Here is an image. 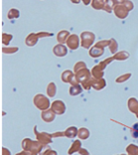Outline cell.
Masks as SVG:
<instances>
[{"mask_svg":"<svg viewBox=\"0 0 138 155\" xmlns=\"http://www.w3.org/2000/svg\"><path fill=\"white\" fill-rule=\"evenodd\" d=\"M44 146L41 142L39 141H33L30 138H25L22 142V147L25 151H29L31 153H41L42 149L44 148Z\"/></svg>","mask_w":138,"mask_h":155,"instance_id":"obj_1","label":"cell"},{"mask_svg":"<svg viewBox=\"0 0 138 155\" xmlns=\"http://www.w3.org/2000/svg\"><path fill=\"white\" fill-rule=\"evenodd\" d=\"M34 104L36 105L37 108L41 110H49V107H50V101H49V98L47 97H45L44 94H36L34 97Z\"/></svg>","mask_w":138,"mask_h":155,"instance_id":"obj_2","label":"cell"},{"mask_svg":"<svg viewBox=\"0 0 138 155\" xmlns=\"http://www.w3.org/2000/svg\"><path fill=\"white\" fill-rule=\"evenodd\" d=\"M95 36L91 32H83L80 34V45L84 49H88L94 44Z\"/></svg>","mask_w":138,"mask_h":155,"instance_id":"obj_3","label":"cell"},{"mask_svg":"<svg viewBox=\"0 0 138 155\" xmlns=\"http://www.w3.org/2000/svg\"><path fill=\"white\" fill-rule=\"evenodd\" d=\"M34 130H35V133H36L38 141L41 142L43 145H48L49 143L53 142L52 134H49V133H47V132H38L37 131V126H35Z\"/></svg>","mask_w":138,"mask_h":155,"instance_id":"obj_4","label":"cell"},{"mask_svg":"<svg viewBox=\"0 0 138 155\" xmlns=\"http://www.w3.org/2000/svg\"><path fill=\"white\" fill-rule=\"evenodd\" d=\"M76 80L77 83H80V84H84L87 82V81L90 80V72L88 71V70L86 68V69H83L80 70V72H77L76 74Z\"/></svg>","mask_w":138,"mask_h":155,"instance_id":"obj_5","label":"cell"},{"mask_svg":"<svg viewBox=\"0 0 138 155\" xmlns=\"http://www.w3.org/2000/svg\"><path fill=\"white\" fill-rule=\"evenodd\" d=\"M52 110L58 115L64 114L66 111V104L62 101H55L52 104Z\"/></svg>","mask_w":138,"mask_h":155,"instance_id":"obj_6","label":"cell"},{"mask_svg":"<svg viewBox=\"0 0 138 155\" xmlns=\"http://www.w3.org/2000/svg\"><path fill=\"white\" fill-rule=\"evenodd\" d=\"M67 45L71 50H77L80 47V38L77 35L73 34L69 37L68 41H67Z\"/></svg>","mask_w":138,"mask_h":155,"instance_id":"obj_7","label":"cell"},{"mask_svg":"<svg viewBox=\"0 0 138 155\" xmlns=\"http://www.w3.org/2000/svg\"><path fill=\"white\" fill-rule=\"evenodd\" d=\"M53 52H54V55L57 56V57H65L68 54V49L65 45H57L53 49Z\"/></svg>","mask_w":138,"mask_h":155,"instance_id":"obj_8","label":"cell"},{"mask_svg":"<svg viewBox=\"0 0 138 155\" xmlns=\"http://www.w3.org/2000/svg\"><path fill=\"white\" fill-rule=\"evenodd\" d=\"M41 115H42V119H43L45 122L50 123L55 119L56 114L52 110H44L42 112Z\"/></svg>","mask_w":138,"mask_h":155,"instance_id":"obj_9","label":"cell"},{"mask_svg":"<svg viewBox=\"0 0 138 155\" xmlns=\"http://www.w3.org/2000/svg\"><path fill=\"white\" fill-rule=\"evenodd\" d=\"M74 78H76V76L74 75V73L70 70H67L63 74H62V81L64 83H67V84H72L74 82Z\"/></svg>","mask_w":138,"mask_h":155,"instance_id":"obj_10","label":"cell"},{"mask_svg":"<svg viewBox=\"0 0 138 155\" xmlns=\"http://www.w3.org/2000/svg\"><path fill=\"white\" fill-rule=\"evenodd\" d=\"M104 54V48L100 47V45H95L90 50V56L93 58H98Z\"/></svg>","mask_w":138,"mask_h":155,"instance_id":"obj_11","label":"cell"},{"mask_svg":"<svg viewBox=\"0 0 138 155\" xmlns=\"http://www.w3.org/2000/svg\"><path fill=\"white\" fill-rule=\"evenodd\" d=\"M71 36L70 35V32L67 30H63L61 32H59L58 35H57V40L61 45H63L64 43H67V41H68L69 37Z\"/></svg>","mask_w":138,"mask_h":155,"instance_id":"obj_12","label":"cell"},{"mask_svg":"<svg viewBox=\"0 0 138 155\" xmlns=\"http://www.w3.org/2000/svg\"><path fill=\"white\" fill-rule=\"evenodd\" d=\"M38 34L36 33H31L28 35V37L26 38V45L27 46H29V47H33V46H35L37 44V42H38Z\"/></svg>","mask_w":138,"mask_h":155,"instance_id":"obj_13","label":"cell"},{"mask_svg":"<svg viewBox=\"0 0 138 155\" xmlns=\"http://www.w3.org/2000/svg\"><path fill=\"white\" fill-rule=\"evenodd\" d=\"M80 149H82V142H80V140H76V141L72 144V146H71V148L69 149L68 153L70 155H72L76 152H79Z\"/></svg>","mask_w":138,"mask_h":155,"instance_id":"obj_14","label":"cell"},{"mask_svg":"<svg viewBox=\"0 0 138 155\" xmlns=\"http://www.w3.org/2000/svg\"><path fill=\"white\" fill-rule=\"evenodd\" d=\"M91 83V87H94L95 90H101L102 87H104L107 86V84H105V81L102 80V79H100V80H91L90 81Z\"/></svg>","mask_w":138,"mask_h":155,"instance_id":"obj_15","label":"cell"},{"mask_svg":"<svg viewBox=\"0 0 138 155\" xmlns=\"http://www.w3.org/2000/svg\"><path fill=\"white\" fill-rule=\"evenodd\" d=\"M79 133V130L76 127V126H71L65 131V136L69 137V138H75Z\"/></svg>","mask_w":138,"mask_h":155,"instance_id":"obj_16","label":"cell"},{"mask_svg":"<svg viewBox=\"0 0 138 155\" xmlns=\"http://www.w3.org/2000/svg\"><path fill=\"white\" fill-rule=\"evenodd\" d=\"M82 91H83V89H82V87H80V84H74V86L71 87L70 94L71 96H77V94H80Z\"/></svg>","mask_w":138,"mask_h":155,"instance_id":"obj_17","label":"cell"},{"mask_svg":"<svg viewBox=\"0 0 138 155\" xmlns=\"http://www.w3.org/2000/svg\"><path fill=\"white\" fill-rule=\"evenodd\" d=\"M128 107L130 111L134 112V114H136L138 111V101L135 100V98H130L129 101H128Z\"/></svg>","mask_w":138,"mask_h":155,"instance_id":"obj_18","label":"cell"},{"mask_svg":"<svg viewBox=\"0 0 138 155\" xmlns=\"http://www.w3.org/2000/svg\"><path fill=\"white\" fill-rule=\"evenodd\" d=\"M57 93V87L55 83H50L47 87V94L50 97H54Z\"/></svg>","mask_w":138,"mask_h":155,"instance_id":"obj_19","label":"cell"},{"mask_svg":"<svg viewBox=\"0 0 138 155\" xmlns=\"http://www.w3.org/2000/svg\"><path fill=\"white\" fill-rule=\"evenodd\" d=\"M102 71H104V70H102L100 66H94V69H93V76L95 78V79L97 80H100V79H101L102 78Z\"/></svg>","mask_w":138,"mask_h":155,"instance_id":"obj_20","label":"cell"},{"mask_svg":"<svg viewBox=\"0 0 138 155\" xmlns=\"http://www.w3.org/2000/svg\"><path fill=\"white\" fill-rule=\"evenodd\" d=\"M90 136V130L86 127H83L79 129V133H77V137L80 139H87Z\"/></svg>","mask_w":138,"mask_h":155,"instance_id":"obj_21","label":"cell"},{"mask_svg":"<svg viewBox=\"0 0 138 155\" xmlns=\"http://www.w3.org/2000/svg\"><path fill=\"white\" fill-rule=\"evenodd\" d=\"M20 16V12L18 9H15V8H12L9 10V13H8V18L9 19H16V18H19Z\"/></svg>","mask_w":138,"mask_h":155,"instance_id":"obj_22","label":"cell"},{"mask_svg":"<svg viewBox=\"0 0 138 155\" xmlns=\"http://www.w3.org/2000/svg\"><path fill=\"white\" fill-rule=\"evenodd\" d=\"M126 150L130 155H138V146L134 144H130L129 146H127Z\"/></svg>","mask_w":138,"mask_h":155,"instance_id":"obj_23","label":"cell"},{"mask_svg":"<svg viewBox=\"0 0 138 155\" xmlns=\"http://www.w3.org/2000/svg\"><path fill=\"white\" fill-rule=\"evenodd\" d=\"M13 36L11 34H6V33H3L2 34V43L4 45H8L10 42H11Z\"/></svg>","mask_w":138,"mask_h":155,"instance_id":"obj_24","label":"cell"},{"mask_svg":"<svg viewBox=\"0 0 138 155\" xmlns=\"http://www.w3.org/2000/svg\"><path fill=\"white\" fill-rule=\"evenodd\" d=\"M129 57V54H127L126 52L122 51V52H119L118 54H116L114 56V59H117V60H121V61H124L126 58Z\"/></svg>","mask_w":138,"mask_h":155,"instance_id":"obj_25","label":"cell"},{"mask_svg":"<svg viewBox=\"0 0 138 155\" xmlns=\"http://www.w3.org/2000/svg\"><path fill=\"white\" fill-rule=\"evenodd\" d=\"M86 68H87V66L84 62H79L75 65V69H74V71H75V73L77 74V72H80V70L86 69Z\"/></svg>","mask_w":138,"mask_h":155,"instance_id":"obj_26","label":"cell"},{"mask_svg":"<svg viewBox=\"0 0 138 155\" xmlns=\"http://www.w3.org/2000/svg\"><path fill=\"white\" fill-rule=\"evenodd\" d=\"M18 50H19L18 47H13V48H8V49L3 47V49H2V51L4 54H13V53H16Z\"/></svg>","mask_w":138,"mask_h":155,"instance_id":"obj_27","label":"cell"},{"mask_svg":"<svg viewBox=\"0 0 138 155\" xmlns=\"http://www.w3.org/2000/svg\"><path fill=\"white\" fill-rule=\"evenodd\" d=\"M131 134L134 138H138V123H135L131 128Z\"/></svg>","mask_w":138,"mask_h":155,"instance_id":"obj_28","label":"cell"},{"mask_svg":"<svg viewBox=\"0 0 138 155\" xmlns=\"http://www.w3.org/2000/svg\"><path fill=\"white\" fill-rule=\"evenodd\" d=\"M130 77H131V74H126V75H123L122 77H120V78H118V79H116V83L120 84V83L125 82V81L127 79H129Z\"/></svg>","mask_w":138,"mask_h":155,"instance_id":"obj_29","label":"cell"},{"mask_svg":"<svg viewBox=\"0 0 138 155\" xmlns=\"http://www.w3.org/2000/svg\"><path fill=\"white\" fill-rule=\"evenodd\" d=\"M42 155H58V153H57V151H55V150H52L50 147L49 148H47L46 149V151L45 152H43V153H41Z\"/></svg>","mask_w":138,"mask_h":155,"instance_id":"obj_30","label":"cell"},{"mask_svg":"<svg viewBox=\"0 0 138 155\" xmlns=\"http://www.w3.org/2000/svg\"><path fill=\"white\" fill-rule=\"evenodd\" d=\"M110 51L111 53H115L116 51V48H117V45H116V42L114 40H111L110 41Z\"/></svg>","mask_w":138,"mask_h":155,"instance_id":"obj_31","label":"cell"},{"mask_svg":"<svg viewBox=\"0 0 138 155\" xmlns=\"http://www.w3.org/2000/svg\"><path fill=\"white\" fill-rule=\"evenodd\" d=\"M53 36L52 33H47V32H41V33H38V37L39 38H43V37H51Z\"/></svg>","mask_w":138,"mask_h":155,"instance_id":"obj_32","label":"cell"},{"mask_svg":"<svg viewBox=\"0 0 138 155\" xmlns=\"http://www.w3.org/2000/svg\"><path fill=\"white\" fill-rule=\"evenodd\" d=\"M65 135V132H55L52 134V137H61Z\"/></svg>","mask_w":138,"mask_h":155,"instance_id":"obj_33","label":"cell"},{"mask_svg":"<svg viewBox=\"0 0 138 155\" xmlns=\"http://www.w3.org/2000/svg\"><path fill=\"white\" fill-rule=\"evenodd\" d=\"M2 155H11V153H10V151L7 148L3 147V148H2Z\"/></svg>","mask_w":138,"mask_h":155,"instance_id":"obj_34","label":"cell"},{"mask_svg":"<svg viewBox=\"0 0 138 155\" xmlns=\"http://www.w3.org/2000/svg\"><path fill=\"white\" fill-rule=\"evenodd\" d=\"M79 153H80V155H90V153H88L86 149H83V148L79 151Z\"/></svg>","mask_w":138,"mask_h":155,"instance_id":"obj_35","label":"cell"},{"mask_svg":"<svg viewBox=\"0 0 138 155\" xmlns=\"http://www.w3.org/2000/svg\"><path fill=\"white\" fill-rule=\"evenodd\" d=\"M136 116H137V117H138V111L136 112Z\"/></svg>","mask_w":138,"mask_h":155,"instance_id":"obj_36","label":"cell"}]
</instances>
